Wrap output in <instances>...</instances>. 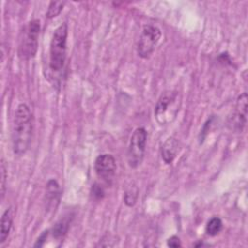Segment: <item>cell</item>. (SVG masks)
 I'll list each match as a JSON object with an SVG mask.
<instances>
[{
  "mask_svg": "<svg viewBox=\"0 0 248 248\" xmlns=\"http://www.w3.org/2000/svg\"><path fill=\"white\" fill-rule=\"evenodd\" d=\"M33 134V117L26 104H19L15 111L12 129L13 151L21 156L29 149Z\"/></svg>",
  "mask_w": 248,
  "mask_h": 248,
  "instance_id": "1",
  "label": "cell"
},
{
  "mask_svg": "<svg viewBox=\"0 0 248 248\" xmlns=\"http://www.w3.org/2000/svg\"><path fill=\"white\" fill-rule=\"evenodd\" d=\"M182 98L178 91L168 90L161 94L155 108L154 115L160 125L171 123L177 116L181 108Z\"/></svg>",
  "mask_w": 248,
  "mask_h": 248,
  "instance_id": "2",
  "label": "cell"
},
{
  "mask_svg": "<svg viewBox=\"0 0 248 248\" xmlns=\"http://www.w3.org/2000/svg\"><path fill=\"white\" fill-rule=\"evenodd\" d=\"M68 25L60 24L53 32L49 45V68L52 72H60L65 65L67 54Z\"/></svg>",
  "mask_w": 248,
  "mask_h": 248,
  "instance_id": "3",
  "label": "cell"
},
{
  "mask_svg": "<svg viewBox=\"0 0 248 248\" xmlns=\"http://www.w3.org/2000/svg\"><path fill=\"white\" fill-rule=\"evenodd\" d=\"M40 31L41 23L39 19H32L23 27L17 49L18 56L21 60H29L36 55Z\"/></svg>",
  "mask_w": 248,
  "mask_h": 248,
  "instance_id": "4",
  "label": "cell"
},
{
  "mask_svg": "<svg viewBox=\"0 0 248 248\" xmlns=\"http://www.w3.org/2000/svg\"><path fill=\"white\" fill-rule=\"evenodd\" d=\"M147 141V132L143 127H139L134 130L127 151V161L128 165L132 169H136L143 161L146 149Z\"/></svg>",
  "mask_w": 248,
  "mask_h": 248,
  "instance_id": "5",
  "label": "cell"
},
{
  "mask_svg": "<svg viewBox=\"0 0 248 248\" xmlns=\"http://www.w3.org/2000/svg\"><path fill=\"white\" fill-rule=\"evenodd\" d=\"M161 36L162 32L157 26L145 24L142 27L137 46V52L139 56L141 58H148L153 53Z\"/></svg>",
  "mask_w": 248,
  "mask_h": 248,
  "instance_id": "6",
  "label": "cell"
},
{
  "mask_svg": "<svg viewBox=\"0 0 248 248\" xmlns=\"http://www.w3.org/2000/svg\"><path fill=\"white\" fill-rule=\"evenodd\" d=\"M116 168V161L111 154H101L95 159L94 170L97 176L108 185L114 178Z\"/></svg>",
  "mask_w": 248,
  "mask_h": 248,
  "instance_id": "7",
  "label": "cell"
},
{
  "mask_svg": "<svg viewBox=\"0 0 248 248\" xmlns=\"http://www.w3.org/2000/svg\"><path fill=\"white\" fill-rule=\"evenodd\" d=\"M61 198V191L58 182L55 179H49L46 188V209L55 211Z\"/></svg>",
  "mask_w": 248,
  "mask_h": 248,
  "instance_id": "8",
  "label": "cell"
},
{
  "mask_svg": "<svg viewBox=\"0 0 248 248\" xmlns=\"http://www.w3.org/2000/svg\"><path fill=\"white\" fill-rule=\"evenodd\" d=\"M247 116V93L240 94L236 101L235 113L233 116V126L237 131H242L246 125Z\"/></svg>",
  "mask_w": 248,
  "mask_h": 248,
  "instance_id": "9",
  "label": "cell"
},
{
  "mask_svg": "<svg viewBox=\"0 0 248 248\" xmlns=\"http://www.w3.org/2000/svg\"><path fill=\"white\" fill-rule=\"evenodd\" d=\"M179 151V142L174 137H169L162 145L161 155L164 162L168 165L171 164Z\"/></svg>",
  "mask_w": 248,
  "mask_h": 248,
  "instance_id": "10",
  "label": "cell"
},
{
  "mask_svg": "<svg viewBox=\"0 0 248 248\" xmlns=\"http://www.w3.org/2000/svg\"><path fill=\"white\" fill-rule=\"evenodd\" d=\"M14 209L12 206L7 208L1 217V230H0V243H4L12 230L13 221H14Z\"/></svg>",
  "mask_w": 248,
  "mask_h": 248,
  "instance_id": "11",
  "label": "cell"
},
{
  "mask_svg": "<svg viewBox=\"0 0 248 248\" xmlns=\"http://www.w3.org/2000/svg\"><path fill=\"white\" fill-rule=\"evenodd\" d=\"M69 226H70V220L69 218H63L60 219L59 221H57L55 223V225L53 226V228L51 229V232H52V236L56 239H60L63 238L65 236V234L67 233L68 230H69Z\"/></svg>",
  "mask_w": 248,
  "mask_h": 248,
  "instance_id": "12",
  "label": "cell"
},
{
  "mask_svg": "<svg viewBox=\"0 0 248 248\" xmlns=\"http://www.w3.org/2000/svg\"><path fill=\"white\" fill-rule=\"evenodd\" d=\"M223 229V222L219 217H212L205 226V232L209 236L217 235Z\"/></svg>",
  "mask_w": 248,
  "mask_h": 248,
  "instance_id": "13",
  "label": "cell"
},
{
  "mask_svg": "<svg viewBox=\"0 0 248 248\" xmlns=\"http://www.w3.org/2000/svg\"><path fill=\"white\" fill-rule=\"evenodd\" d=\"M64 5H65V2L63 1H51L47 7L46 16L48 19L56 17L62 12Z\"/></svg>",
  "mask_w": 248,
  "mask_h": 248,
  "instance_id": "14",
  "label": "cell"
},
{
  "mask_svg": "<svg viewBox=\"0 0 248 248\" xmlns=\"http://www.w3.org/2000/svg\"><path fill=\"white\" fill-rule=\"evenodd\" d=\"M0 176H1V199H4L5 193H6V181L8 177L7 173V168H6V163L4 159H1V164H0Z\"/></svg>",
  "mask_w": 248,
  "mask_h": 248,
  "instance_id": "15",
  "label": "cell"
},
{
  "mask_svg": "<svg viewBox=\"0 0 248 248\" xmlns=\"http://www.w3.org/2000/svg\"><path fill=\"white\" fill-rule=\"evenodd\" d=\"M137 198H138V190L131 189L124 194V202L128 206H133L137 202Z\"/></svg>",
  "mask_w": 248,
  "mask_h": 248,
  "instance_id": "16",
  "label": "cell"
},
{
  "mask_svg": "<svg viewBox=\"0 0 248 248\" xmlns=\"http://www.w3.org/2000/svg\"><path fill=\"white\" fill-rule=\"evenodd\" d=\"M92 195L96 198V199H102L105 195V192H104V189L97 183H95L93 186H92Z\"/></svg>",
  "mask_w": 248,
  "mask_h": 248,
  "instance_id": "17",
  "label": "cell"
},
{
  "mask_svg": "<svg viewBox=\"0 0 248 248\" xmlns=\"http://www.w3.org/2000/svg\"><path fill=\"white\" fill-rule=\"evenodd\" d=\"M48 232H49L48 230L44 231V232L41 233V235L37 238V240H36V242H35V244H34L33 246H34V247H42V246H44V244H45V242H46V238H47Z\"/></svg>",
  "mask_w": 248,
  "mask_h": 248,
  "instance_id": "18",
  "label": "cell"
},
{
  "mask_svg": "<svg viewBox=\"0 0 248 248\" xmlns=\"http://www.w3.org/2000/svg\"><path fill=\"white\" fill-rule=\"evenodd\" d=\"M167 245L169 247H172V248H178L181 247V242L178 236L176 235H172L170 236L168 240H167Z\"/></svg>",
  "mask_w": 248,
  "mask_h": 248,
  "instance_id": "19",
  "label": "cell"
},
{
  "mask_svg": "<svg viewBox=\"0 0 248 248\" xmlns=\"http://www.w3.org/2000/svg\"><path fill=\"white\" fill-rule=\"evenodd\" d=\"M206 245H207V244H204V243H203L202 241V242L200 241L199 243H196V244H195V246H196V247H201V246H206Z\"/></svg>",
  "mask_w": 248,
  "mask_h": 248,
  "instance_id": "20",
  "label": "cell"
}]
</instances>
